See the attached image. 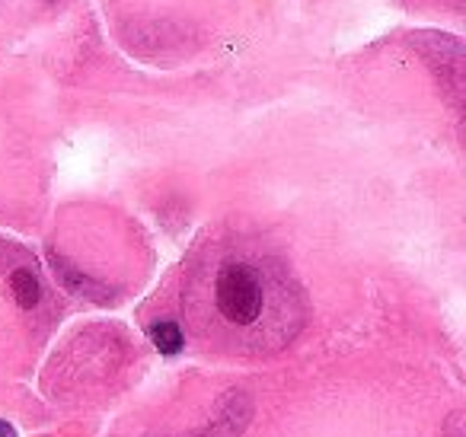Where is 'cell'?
<instances>
[{"label":"cell","instance_id":"6da1fadb","mask_svg":"<svg viewBox=\"0 0 466 437\" xmlns=\"http://www.w3.org/2000/svg\"><path fill=\"white\" fill-rule=\"evenodd\" d=\"M205 303L214 332L230 348H281L300 326L298 290L285 271L247 252H230L205 281Z\"/></svg>","mask_w":466,"mask_h":437},{"label":"cell","instance_id":"7a4b0ae2","mask_svg":"<svg viewBox=\"0 0 466 437\" xmlns=\"http://www.w3.org/2000/svg\"><path fill=\"white\" fill-rule=\"evenodd\" d=\"M52 269H55V275H58V281L65 284L67 294L84 297V300H96V303H106L112 297V290L106 288V284L93 281L90 275H84L80 269H74L71 262H65V259L55 256V252H52Z\"/></svg>","mask_w":466,"mask_h":437},{"label":"cell","instance_id":"3957f363","mask_svg":"<svg viewBox=\"0 0 466 437\" xmlns=\"http://www.w3.org/2000/svg\"><path fill=\"white\" fill-rule=\"evenodd\" d=\"M10 294L23 310H35L42 303V281L33 269H14L10 271Z\"/></svg>","mask_w":466,"mask_h":437},{"label":"cell","instance_id":"277c9868","mask_svg":"<svg viewBox=\"0 0 466 437\" xmlns=\"http://www.w3.org/2000/svg\"><path fill=\"white\" fill-rule=\"evenodd\" d=\"M147 335L160 354H179L186 348V332H182V326L176 320H157L147 329Z\"/></svg>","mask_w":466,"mask_h":437},{"label":"cell","instance_id":"5b68a950","mask_svg":"<svg viewBox=\"0 0 466 437\" xmlns=\"http://www.w3.org/2000/svg\"><path fill=\"white\" fill-rule=\"evenodd\" d=\"M0 437H20L16 434V428L10 422H4V418H0Z\"/></svg>","mask_w":466,"mask_h":437}]
</instances>
